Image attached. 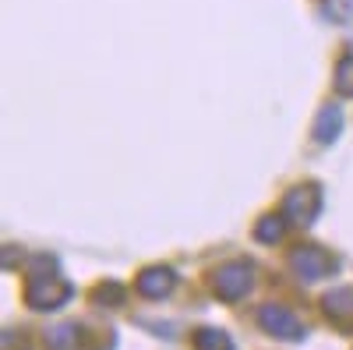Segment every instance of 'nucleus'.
I'll list each match as a JSON object with an SVG mask.
<instances>
[{"mask_svg":"<svg viewBox=\"0 0 353 350\" xmlns=\"http://www.w3.org/2000/svg\"><path fill=\"white\" fill-rule=\"evenodd\" d=\"M321 213V188L318 184H297L283 195V216L293 226H311Z\"/></svg>","mask_w":353,"mask_h":350,"instance_id":"3","label":"nucleus"},{"mask_svg":"<svg viewBox=\"0 0 353 350\" xmlns=\"http://www.w3.org/2000/svg\"><path fill=\"white\" fill-rule=\"evenodd\" d=\"M290 266H293V273H297L304 283H314V280H321V276L332 269V262H329V255L321 251V248L304 244V248H293Z\"/></svg>","mask_w":353,"mask_h":350,"instance_id":"6","label":"nucleus"},{"mask_svg":"<svg viewBox=\"0 0 353 350\" xmlns=\"http://www.w3.org/2000/svg\"><path fill=\"white\" fill-rule=\"evenodd\" d=\"M254 286V269L248 262H223V266L212 273V290L219 301H244Z\"/></svg>","mask_w":353,"mask_h":350,"instance_id":"1","label":"nucleus"},{"mask_svg":"<svg viewBox=\"0 0 353 350\" xmlns=\"http://www.w3.org/2000/svg\"><path fill=\"white\" fill-rule=\"evenodd\" d=\"M78 343H81V336H78V326H71V322H57L43 333L46 350H78Z\"/></svg>","mask_w":353,"mask_h":350,"instance_id":"9","label":"nucleus"},{"mask_svg":"<svg viewBox=\"0 0 353 350\" xmlns=\"http://www.w3.org/2000/svg\"><path fill=\"white\" fill-rule=\"evenodd\" d=\"M71 283L61 276H32L25 283V304L36 311H57L61 304L71 301Z\"/></svg>","mask_w":353,"mask_h":350,"instance_id":"2","label":"nucleus"},{"mask_svg":"<svg viewBox=\"0 0 353 350\" xmlns=\"http://www.w3.org/2000/svg\"><path fill=\"white\" fill-rule=\"evenodd\" d=\"M191 340H194V350H237L223 329H212V326H201Z\"/></svg>","mask_w":353,"mask_h":350,"instance_id":"11","label":"nucleus"},{"mask_svg":"<svg viewBox=\"0 0 353 350\" xmlns=\"http://www.w3.org/2000/svg\"><path fill=\"white\" fill-rule=\"evenodd\" d=\"M258 322H261L265 333L276 336V340H290V343L304 340V322L283 304H261L258 308Z\"/></svg>","mask_w":353,"mask_h":350,"instance_id":"4","label":"nucleus"},{"mask_svg":"<svg viewBox=\"0 0 353 350\" xmlns=\"http://www.w3.org/2000/svg\"><path fill=\"white\" fill-rule=\"evenodd\" d=\"M321 14H325L329 21H336V25H343V21L353 18V0H325V4H321Z\"/></svg>","mask_w":353,"mask_h":350,"instance_id":"14","label":"nucleus"},{"mask_svg":"<svg viewBox=\"0 0 353 350\" xmlns=\"http://www.w3.org/2000/svg\"><path fill=\"white\" fill-rule=\"evenodd\" d=\"M138 294L141 298H149V301H163L170 298L173 290H176V273L170 266H149V269H141L138 273Z\"/></svg>","mask_w":353,"mask_h":350,"instance_id":"5","label":"nucleus"},{"mask_svg":"<svg viewBox=\"0 0 353 350\" xmlns=\"http://www.w3.org/2000/svg\"><path fill=\"white\" fill-rule=\"evenodd\" d=\"M124 298H128V290L117 283V280H106V283H99V286L92 290V301H96L99 308H117Z\"/></svg>","mask_w":353,"mask_h":350,"instance_id":"12","label":"nucleus"},{"mask_svg":"<svg viewBox=\"0 0 353 350\" xmlns=\"http://www.w3.org/2000/svg\"><path fill=\"white\" fill-rule=\"evenodd\" d=\"M339 131H343V110H339L336 103L321 106L318 121H314V142H318V145H332V142L339 138Z\"/></svg>","mask_w":353,"mask_h":350,"instance_id":"7","label":"nucleus"},{"mask_svg":"<svg viewBox=\"0 0 353 350\" xmlns=\"http://www.w3.org/2000/svg\"><path fill=\"white\" fill-rule=\"evenodd\" d=\"M286 233V216H261L254 223V241L261 244H279Z\"/></svg>","mask_w":353,"mask_h":350,"instance_id":"10","label":"nucleus"},{"mask_svg":"<svg viewBox=\"0 0 353 350\" xmlns=\"http://www.w3.org/2000/svg\"><path fill=\"white\" fill-rule=\"evenodd\" d=\"M332 85H336L339 96H353V53L339 57V64L332 71Z\"/></svg>","mask_w":353,"mask_h":350,"instance_id":"13","label":"nucleus"},{"mask_svg":"<svg viewBox=\"0 0 353 350\" xmlns=\"http://www.w3.org/2000/svg\"><path fill=\"white\" fill-rule=\"evenodd\" d=\"M321 308H325V315L336 318V322H346V318H353V290L350 286L329 290V294L321 298Z\"/></svg>","mask_w":353,"mask_h":350,"instance_id":"8","label":"nucleus"}]
</instances>
